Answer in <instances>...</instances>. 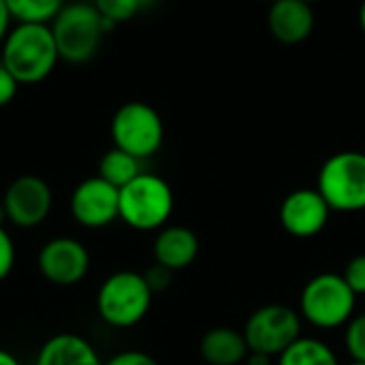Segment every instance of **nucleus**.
Listing matches in <instances>:
<instances>
[{"instance_id":"obj_32","label":"nucleus","mask_w":365,"mask_h":365,"mask_svg":"<svg viewBox=\"0 0 365 365\" xmlns=\"http://www.w3.org/2000/svg\"><path fill=\"white\" fill-rule=\"evenodd\" d=\"M4 220H6V212H4V207L0 203V225H4Z\"/></svg>"},{"instance_id":"obj_24","label":"nucleus","mask_w":365,"mask_h":365,"mask_svg":"<svg viewBox=\"0 0 365 365\" xmlns=\"http://www.w3.org/2000/svg\"><path fill=\"white\" fill-rule=\"evenodd\" d=\"M143 278H145V282H148V287H150L152 293H160V291H165V289L171 284L173 272L167 269V267H163V265H158V263H154V265L143 274Z\"/></svg>"},{"instance_id":"obj_4","label":"nucleus","mask_w":365,"mask_h":365,"mask_svg":"<svg viewBox=\"0 0 365 365\" xmlns=\"http://www.w3.org/2000/svg\"><path fill=\"white\" fill-rule=\"evenodd\" d=\"M173 212L171 186L154 173H139L120 188V218L135 231L163 229Z\"/></svg>"},{"instance_id":"obj_22","label":"nucleus","mask_w":365,"mask_h":365,"mask_svg":"<svg viewBox=\"0 0 365 365\" xmlns=\"http://www.w3.org/2000/svg\"><path fill=\"white\" fill-rule=\"evenodd\" d=\"M342 278L346 280V284L357 297L365 295V255H357L346 263Z\"/></svg>"},{"instance_id":"obj_35","label":"nucleus","mask_w":365,"mask_h":365,"mask_svg":"<svg viewBox=\"0 0 365 365\" xmlns=\"http://www.w3.org/2000/svg\"><path fill=\"white\" fill-rule=\"evenodd\" d=\"M263 2H276V0H263Z\"/></svg>"},{"instance_id":"obj_33","label":"nucleus","mask_w":365,"mask_h":365,"mask_svg":"<svg viewBox=\"0 0 365 365\" xmlns=\"http://www.w3.org/2000/svg\"><path fill=\"white\" fill-rule=\"evenodd\" d=\"M302 2H306V4H314L317 0H302Z\"/></svg>"},{"instance_id":"obj_17","label":"nucleus","mask_w":365,"mask_h":365,"mask_svg":"<svg viewBox=\"0 0 365 365\" xmlns=\"http://www.w3.org/2000/svg\"><path fill=\"white\" fill-rule=\"evenodd\" d=\"M139 173H141V160L120 148H111L109 152H105L98 163V178H103L118 190L124 188L128 182H133Z\"/></svg>"},{"instance_id":"obj_16","label":"nucleus","mask_w":365,"mask_h":365,"mask_svg":"<svg viewBox=\"0 0 365 365\" xmlns=\"http://www.w3.org/2000/svg\"><path fill=\"white\" fill-rule=\"evenodd\" d=\"M201 357L207 365H240L250 349L242 331L233 327H214L201 338Z\"/></svg>"},{"instance_id":"obj_21","label":"nucleus","mask_w":365,"mask_h":365,"mask_svg":"<svg viewBox=\"0 0 365 365\" xmlns=\"http://www.w3.org/2000/svg\"><path fill=\"white\" fill-rule=\"evenodd\" d=\"M344 344H346V351L351 353L353 361L365 364V312L353 317L346 323Z\"/></svg>"},{"instance_id":"obj_5","label":"nucleus","mask_w":365,"mask_h":365,"mask_svg":"<svg viewBox=\"0 0 365 365\" xmlns=\"http://www.w3.org/2000/svg\"><path fill=\"white\" fill-rule=\"evenodd\" d=\"M357 295L340 274H319L302 291L299 312L319 329H336L353 319Z\"/></svg>"},{"instance_id":"obj_2","label":"nucleus","mask_w":365,"mask_h":365,"mask_svg":"<svg viewBox=\"0 0 365 365\" xmlns=\"http://www.w3.org/2000/svg\"><path fill=\"white\" fill-rule=\"evenodd\" d=\"M58 56L71 64H83L92 60L103 43V36L109 26L92 2H71L49 24Z\"/></svg>"},{"instance_id":"obj_1","label":"nucleus","mask_w":365,"mask_h":365,"mask_svg":"<svg viewBox=\"0 0 365 365\" xmlns=\"http://www.w3.org/2000/svg\"><path fill=\"white\" fill-rule=\"evenodd\" d=\"M60 56L49 24H17L2 41V66L17 83H41L51 75Z\"/></svg>"},{"instance_id":"obj_19","label":"nucleus","mask_w":365,"mask_h":365,"mask_svg":"<svg viewBox=\"0 0 365 365\" xmlns=\"http://www.w3.org/2000/svg\"><path fill=\"white\" fill-rule=\"evenodd\" d=\"M6 6L17 24H49L62 11L64 0H6Z\"/></svg>"},{"instance_id":"obj_14","label":"nucleus","mask_w":365,"mask_h":365,"mask_svg":"<svg viewBox=\"0 0 365 365\" xmlns=\"http://www.w3.org/2000/svg\"><path fill=\"white\" fill-rule=\"evenodd\" d=\"M199 255V237L192 229L173 225L163 227L154 240V261L171 272L186 269Z\"/></svg>"},{"instance_id":"obj_18","label":"nucleus","mask_w":365,"mask_h":365,"mask_svg":"<svg viewBox=\"0 0 365 365\" xmlns=\"http://www.w3.org/2000/svg\"><path fill=\"white\" fill-rule=\"evenodd\" d=\"M278 365H340L336 353L317 338H297L280 357Z\"/></svg>"},{"instance_id":"obj_34","label":"nucleus","mask_w":365,"mask_h":365,"mask_svg":"<svg viewBox=\"0 0 365 365\" xmlns=\"http://www.w3.org/2000/svg\"><path fill=\"white\" fill-rule=\"evenodd\" d=\"M349 365H365V364H359V361H353V364H349Z\"/></svg>"},{"instance_id":"obj_31","label":"nucleus","mask_w":365,"mask_h":365,"mask_svg":"<svg viewBox=\"0 0 365 365\" xmlns=\"http://www.w3.org/2000/svg\"><path fill=\"white\" fill-rule=\"evenodd\" d=\"M158 0H139V4H141V9H150V6H154Z\"/></svg>"},{"instance_id":"obj_13","label":"nucleus","mask_w":365,"mask_h":365,"mask_svg":"<svg viewBox=\"0 0 365 365\" xmlns=\"http://www.w3.org/2000/svg\"><path fill=\"white\" fill-rule=\"evenodd\" d=\"M267 24L272 34L287 45H295L306 41L314 30V13L312 4L302 0H276L272 2Z\"/></svg>"},{"instance_id":"obj_12","label":"nucleus","mask_w":365,"mask_h":365,"mask_svg":"<svg viewBox=\"0 0 365 365\" xmlns=\"http://www.w3.org/2000/svg\"><path fill=\"white\" fill-rule=\"evenodd\" d=\"M331 207L317 188H297L280 205V225L293 237L308 240L319 235L329 222Z\"/></svg>"},{"instance_id":"obj_27","label":"nucleus","mask_w":365,"mask_h":365,"mask_svg":"<svg viewBox=\"0 0 365 365\" xmlns=\"http://www.w3.org/2000/svg\"><path fill=\"white\" fill-rule=\"evenodd\" d=\"M11 13H9V6H6V0H0V45L6 36V32L11 30L9 24H11Z\"/></svg>"},{"instance_id":"obj_11","label":"nucleus","mask_w":365,"mask_h":365,"mask_svg":"<svg viewBox=\"0 0 365 365\" xmlns=\"http://www.w3.org/2000/svg\"><path fill=\"white\" fill-rule=\"evenodd\" d=\"M73 218L88 229H103L120 218V190L103 178H88L71 195Z\"/></svg>"},{"instance_id":"obj_15","label":"nucleus","mask_w":365,"mask_h":365,"mask_svg":"<svg viewBox=\"0 0 365 365\" xmlns=\"http://www.w3.org/2000/svg\"><path fill=\"white\" fill-rule=\"evenodd\" d=\"M36 365H105V361H101L96 349L86 338L58 334L41 346Z\"/></svg>"},{"instance_id":"obj_29","label":"nucleus","mask_w":365,"mask_h":365,"mask_svg":"<svg viewBox=\"0 0 365 365\" xmlns=\"http://www.w3.org/2000/svg\"><path fill=\"white\" fill-rule=\"evenodd\" d=\"M0 365H21L17 361V357L15 355H11L9 351H2L0 349Z\"/></svg>"},{"instance_id":"obj_25","label":"nucleus","mask_w":365,"mask_h":365,"mask_svg":"<svg viewBox=\"0 0 365 365\" xmlns=\"http://www.w3.org/2000/svg\"><path fill=\"white\" fill-rule=\"evenodd\" d=\"M105 365H158V361L143 351H124L113 355Z\"/></svg>"},{"instance_id":"obj_28","label":"nucleus","mask_w":365,"mask_h":365,"mask_svg":"<svg viewBox=\"0 0 365 365\" xmlns=\"http://www.w3.org/2000/svg\"><path fill=\"white\" fill-rule=\"evenodd\" d=\"M246 365H272V357L263 355V353H248L246 357Z\"/></svg>"},{"instance_id":"obj_23","label":"nucleus","mask_w":365,"mask_h":365,"mask_svg":"<svg viewBox=\"0 0 365 365\" xmlns=\"http://www.w3.org/2000/svg\"><path fill=\"white\" fill-rule=\"evenodd\" d=\"M15 267V244L9 231L0 225V282L11 276Z\"/></svg>"},{"instance_id":"obj_9","label":"nucleus","mask_w":365,"mask_h":365,"mask_svg":"<svg viewBox=\"0 0 365 365\" xmlns=\"http://www.w3.org/2000/svg\"><path fill=\"white\" fill-rule=\"evenodd\" d=\"M2 207L11 225L19 229L38 227L47 220L53 207L51 186L38 175H19L9 184L2 197Z\"/></svg>"},{"instance_id":"obj_6","label":"nucleus","mask_w":365,"mask_h":365,"mask_svg":"<svg viewBox=\"0 0 365 365\" xmlns=\"http://www.w3.org/2000/svg\"><path fill=\"white\" fill-rule=\"evenodd\" d=\"M317 190L331 212L365 210V154L346 150L329 156L321 171Z\"/></svg>"},{"instance_id":"obj_30","label":"nucleus","mask_w":365,"mask_h":365,"mask_svg":"<svg viewBox=\"0 0 365 365\" xmlns=\"http://www.w3.org/2000/svg\"><path fill=\"white\" fill-rule=\"evenodd\" d=\"M359 26H361V30H364L365 34V0L364 4H361V9H359Z\"/></svg>"},{"instance_id":"obj_8","label":"nucleus","mask_w":365,"mask_h":365,"mask_svg":"<svg viewBox=\"0 0 365 365\" xmlns=\"http://www.w3.org/2000/svg\"><path fill=\"white\" fill-rule=\"evenodd\" d=\"M242 334L252 353L280 357L297 338H302V319L289 306L267 304L248 317Z\"/></svg>"},{"instance_id":"obj_7","label":"nucleus","mask_w":365,"mask_h":365,"mask_svg":"<svg viewBox=\"0 0 365 365\" xmlns=\"http://www.w3.org/2000/svg\"><path fill=\"white\" fill-rule=\"evenodd\" d=\"M113 148H120L135 158L143 160L154 156L165 139V126L160 113L141 101L124 103L111 120Z\"/></svg>"},{"instance_id":"obj_26","label":"nucleus","mask_w":365,"mask_h":365,"mask_svg":"<svg viewBox=\"0 0 365 365\" xmlns=\"http://www.w3.org/2000/svg\"><path fill=\"white\" fill-rule=\"evenodd\" d=\"M17 88H19V83L15 81V77H13V75L2 66V62H0V109L6 107V105L15 98Z\"/></svg>"},{"instance_id":"obj_20","label":"nucleus","mask_w":365,"mask_h":365,"mask_svg":"<svg viewBox=\"0 0 365 365\" xmlns=\"http://www.w3.org/2000/svg\"><path fill=\"white\" fill-rule=\"evenodd\" d=\"M92 4L109 26L124 24L141 11L139 0H92Z\"/></svg>"},{"instance_id":"obj_3","label":"nucleus","mask_w":365,"mask_h":365,"mask_svg":"<svg viewBox=\"0 0 365 365\" xmlns=\"http://www.w3.org/2000/svg\"><path fill=\"white\" fill-rule=\"evenodd\" d=\"M154 293L150 291L143 274L115 272L98 289L96 310L98 317L115 329H128L141 323L152 306Z\"/></svg>"},{"instance_id":"obj_10","label":"nucleus","mask_w":365,"mask_h":365,"mask_svg":"<svg viewBox=\"0 0 365 365\" xmlns=\"http://www.w3.org/2000/svg\"><path fill=\"white\" fill-rule=\"evenodd\" d=\"M41 276L56 287H75L90 272V252L75 237H53L38 252Z\"/></svg>"}]
</instances>
